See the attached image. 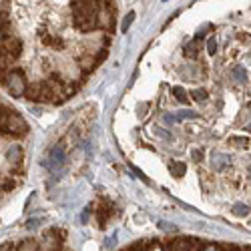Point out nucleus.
I'll use <instances>...</instances> for the list:
<instances>
[{
    "instance_id": "nucleus-1",
    "label": "nucleus",
    "mask_w": 251,
    "mask_h": 251,
    "mask_svg": "<svg viewBox=\"0 0 251 251\" xmlns=\"http://www.w3.org/2000/svg\"><path fill=\"white\" fill-rule=\"evenodd\" d=\"M97 2H73V18L75 26L82 32H91L97 28Z\"/></svg>"
},
{
    "instance_id": "nucleus-2",
    "label": "nucleus",
    "mask_w": 251,
    "mask_h": 251,
    "mask_svg": "<svg viewBox=\"0 0 251 251\" xmlns=\"http://www.w3.org/2000/svg\"><path fill=\"white\" fill-rule=\"evenodd\" d=\"M0 131L6 135H12V137H25L28 133V125L12 109L0 107Z\"/></svg>"
},
{
    "instance_id": "nucleus-3",
    "label": "nucleus",
    "mask_w": 251,
    "mask_h": 251,
    "mask_svg": "<svg viewBox=\"0 0 251 251\" xmlns=\"http://www.w3.org/2000/svg\"><path fill=\"white\" fill-rule=\"evenodd\" d=\"M4 87L8 89V93H10L12 97H23L25 91H26V87H28L25 73L20 71V69L10 71V73L6 75V78H4Z\"/></svg>"
},
{
    "instance_id": "nucleus-4",
    "label": "nucleus",
    "mask_w": 251,
    "mask_h": 251,
    "mask_svg": "<svg viewBox=\"0 0 251 251\" xmlns=\"http://www.w3.org/2000/svg\"><path fill=\"white\" fill-rule=\"evenodd\" d=\"M47 165H49L47 169L50 173H54V175H58L62 171V167H65V149H62V145H56V147L50 151Z\"/></svg>"
},
{
    "instance_id": "nucleus-5",
    "label": "nucleus",
    "mask_w": 251,
    "mask_h": 251,
    "mask_svg": "<svg viewBox=\"0 0 251 251\" xmlns=\"http://www.w3.org/2000/svg\"><path fill=\"white\" fill-rule=\"evenodd\" d=\"M45 239H47L49 251H60L62 243L67 239V231H62V229H50V231H45Z\"/></svg>"
},
{
    "instance_id": "nucleus-6",
    "label": "nucleus",
    "mask_w": 251,
    "mask_h": 251,
    "mask_svg": "<svg viewBox=\"0 0 251 251\" xmlns=\"http://www.w3.org/2000/svg\"><path fill=\"white\" fill-rule=\"evenodd\" d=\"M2 50L10 56V58H18L23 54V40L16 38V36H8L2 40Z\"/></svg>"
},
{
    "instance_id": "nucleus-7",
    "label": "nucleus",
    "mask_w": 251,
    "mask_h": 251,
    "mask_svg": "<svg viewBox=\"0 0 251 251\" xmlns=\"http://www.w3.org/2000/svg\"><path fill=\"white\" fill-rule=\"evenodd\" d=\"M52 99H54V87H52V82H40L38 102H49Z\"/></svg>"
},
{
    "instance_id": "nucleus-8",
    "label": "nucleus",
    "mask_w": 251,
    "mask_h": 251,
    "mask_svg": "<svg viewBox=\"0 0 251 251\" xmlns=\"http://www.w3.org/2000/svg\"><path fill=\"white\" fill-rule=\"evenodd\" d=\"M6 159H8V163L18 167L20 161H23V147H18V145H10L8 151H6Z\"/></svg>"
},
{
    "instance_id": "nucleus-9",
    "label": "nucleus",
    "mask_w": 251,
    "mask_h": 251,
    "mask_svg": "<svg viewBox=\"0 0 251 251\" xmlns=\"http://www.w3.org/2000/svg\"><path fill=\"white\" fill-rule=\"evenodd\" d=\"M16 251H40V247H38V241L36 239L26 237V239H23V241L16 245Z\"/></svg>"
},
{
    "instance_id": "nucleus-10",
    "label": "nucleus",
    "mask_w": 251,
    "mask_h": 251,
    "mask_svg": "<svg viewBox=\"0 0 251 251\" xmlns=\"http://www.w3.org/2000/svg\"><path fill=\"white\" fill-rule=\"evenodd\" d=\"M229 155H225V153H213L211 155V165L215 167V169H223V167H227L229 165Z\"/></svg>"
},
{
    "instance_id": "nucleus-11",
    "label": "nucleus",
    "mask_w": 251,
    "mask_h": 251,
    "mask_svg": "<svg viewBox=\"0 0 251 251\" xmlns=\"http://www.w3.org/2000/svg\"><path fill=\"white\" fill-rule=\"evenodd\" d=\"M97 217H99L100 227H104V223H107V219L111 217V205H109V203H102V205L97 209Z\"/></svg>"
},
{
    "instance_id": "nucleus-12",
    "label": "nucleus",
    "mask_w": 251,
    "mask_h": 251,
    "mask_svg": "<svg viewBox=\"0 0 251 251\" xmlns=\"http://www.w3.org/2000/svg\"><path fill=\"white\" fill-rule=\"evenodd\" d=\"M38 93H40V82H32V85L26 87L25 97H26L28 100H32V102H38Z\"/></svg>"
},
{
    "instance_id": "nucleus-13",
    "label": "nucleus",
    "mask_w": 251,
    "mask_h": 251,
    "mask_svg": "<svg viewBox=\"0 0 251 251\" xmlns=\"http://www.w3.org/2000/svg\"><path fill=\"white\" fill-rule=\"evenodd\" d=\"M169 171H171L173 177H183L185 171H187V167H185V163H181V161H171V163H169Z\"/></svg>"
},
{
    "instance_id": "nucleus-14",
    "label": "nucleus",
    "mask_w": 251,
    "mask_h": 251,
    "mask_svg": "<svg viewBox=\"0 0 251 251\" xmlns=\"http://www.w3.org/2000/svg\"><path fill=\"white\" fill-rule=\"evenodd\" d=\"M169 251H191V241L189 239H177L169 245Z\"/></svg>"
},
{
    "instance_id": "nucleus-15",
    "label": "nucleus",
    "mask_w": 251,
    "mask_h": 251,
    "mask_svg": "<svg viewBox=\"0 0 251 251\" xmlns=\"http://www.w3.org/2000/svg\"><path fill=\"white\" fill-rule=\"evenodd\" d=\"M16 187H18V181L12 179V177H8V179H4L2 183H0V189L2 191H12V189H16Z\"/></svg>"
},
{
    "instance_id": "nucleus-16",
    "label": "nucleus",
    "mask_w": 251,
    "mask_h": 251,
    "mask_svg": "<svg viewBox=\"0 0 251 251\" xmlns=\"http://www.w3.org/2000/svg\"><path fill=\"white\" fill-rule=\"evenodd\" d=\"M249 213V207L245 205V203H237V205H233V215H239V217H245Z\"/></svg>"
},
{
    "instance_id": "nucleus-17",
    "label": "nucleus",
    "mask_w": 251,
    "mask_h": 251,
    "mask_svg": "<svg viewBox=\"0 0 251 251\" xmlns=\"http://www.w3.org/2000/svg\"><path fill=\"white\" fill-rule=\"evenodd\" d=\"M233 78H235L237 82H245V80H247L245 69H243V67H235V69H233Z\"/></svg>"
},
{
    "instance_id": "nucleus-18",
    "label": "nucleus",
    "mask_w": 251,
    "mask_h": 251,
    "mask_svg": "<svg viewBox=\"0 0 251 251\" xmlns=\"http://www.w3.org/2000/svg\"><path fill=\"white\" fill-rule=\"evenodd\" d=\"M173 95H175V99H177L179 102L187 104V93H185L183 87H173Z\"/></svg>"
},
{
    "instance_id": "nucleus-19",
    "label": "nucleus",
    "mask_w": 251,
    "mask_h": 251,
    "mask_svg": "<svg viewBox=\"0 0 251 251\" xmlns=\"http://www.w3.org/2000/svg\"><path fill=\"white\" fill-rule=\"evenodd\" d=\"M45 45H49L52 49H62V40L58 36H47L45 38Z\"/></svg>"
},
{
    "instance_id": "nucleus-20",
    "label": "nucleus",
    "mask_w": 251,
    "mask_h": 251,
    "mask_svg": "<svg viewBox=\"0 0 251 251\" xmlns=\"http://www.w3.org/2000/svg\"><path fill=\"white\" fill-rule=\"evenodd\" d=\"M195 117H197V113H193V111H179V113L173 115V119H177V121H183V119H195Z\"/></svg>"
},
{
    "instance_id": "nucleus-21",
    "label": "nucleus",
    "mask_w": 251,
    "mask_h": 251,
    "mask_svg": "<svg viewBox=\"0 0 251 251\" xmlns=\"http://www.w3.org/2000/svg\"><path fill=\"white\" fill-rule=\"evenodd\" d=\"M191 97H193V100H205L209 95H207V91L205 89H193V93H191Z\"/></svg>"
},
{
    "instance_id": "nucleus-22",
    "label": "nucleus",
    "mask_w": 251,
    "mask_h": 251,
    "mask_svg": "<svg viewBox=\"0 0 251 251\" xmlns=\"http://www.w3.org/2000/svg\"><path fill=\"white\" fill-rule=\"evenodd\" d=\"M229 145H231V147H247V139L245 137H233V139H229Z\"/></svg>"
},
{
    "instance_id": "nucleus-23",
    "label": "nucleus",
    "mask_w": 251,
    "mask_h": 251,
    "mask_svg": "<svg viewBox=\"0 0 251 251\" xmlns=\"http://www.w3.org/2000/svg\"><path fill=\"white\" fill-rule=\"evenodd\" d=\"M133 20H135V12H129L127 16H125V20H123V32L129 30V26L133 25Z\"/></svg>"
},
{
    "instance_id": "nucleus-24",
    "label": "nucleus",
    "mask_w": 251,
    "mask_h": 251,
    "mask_svg": "<svg viewBox=\"0 0 251 251\" xmlns=\"http://www.w3.org/2000/svg\"><path fill=\"white\" fill-rule=\"evenodd\" d=\"M215 50H217V40L213 36H209V40H207V52L209 54H215Z\"/></svg>"
},
{
    "instance_id": "nucleus-25",
    "label": "nucleus",
    "mask_w": 251,
    "mask_h": 251,
    "mask_svg": "<svg viewBox=\"0 0 251 251\" xmlns=\"http://www.w3.org/2000/svg\"><path fill=\"white\" fill-rule=\"evenodd\" d=\"M197 54V45L195 43H189L185 47V56H195Z\"/></svg>"
},
{
    "instance_id": "nucleus-26",
    "label": "nucleus",
    "mask_w": 251,
    "mask_h": 251,
    "mask_svg": "<svg viewBox=\"0 0 251 251\" xmlns=\"http://www.w3.org/2000/svg\"><path fill=\"white\" fill-rule=\"evenodd\" d=\"M40 223H43V221H40V219H30V221L26 223V229H34V227H38Z\"/></svg>"
},
{
    "instance_id": "nucleus-27",
    "label": "nucleus",
    "mask_w": 251,
    "mask_h": 251,
    "mask_svg": "<svg viewBox=\"0 0 251 251\" xmlns=\"http://www.w3.org/2000/svg\"><path fill=\"white\" fill-rule=\"evenodd\" d=\"M191 157H193V161H201V159H203V153H201V151H193Z\"/></svg>"
},
{
    "instance_id": "nucleus-28",
    "label": "nucleus",
    "mask_w": 251,
    "mask_h": 251,
    "mask_svg": "<svg viewBox=\"0 0 251 251\" xmlns=\"http://www.w3.org/2000/svg\"><path fill=\"white\" fill-rule=\"evenodd\" d=\"M201 251H221V249H219L217 245H205Z\"/></svg>"
},
{
    "instance_id": "nucleus-29",
    "label": "nucleus",
    "mask_w": 251,
    "mask_h": 251,
    "mask_svg": "<svg viewBox=\"0 0 251 251\" xmlns=\"http://www.w3.org/2000/svg\"><path fill=\"white\" fill-rule=\"evenodd\" d=\"M0 251H14V247L6 243V245H0Z\"/></svg>"
},
{
    "instance_id": "nucleus-30",
    "label": "nucleus",
    "mask_w": 251,
    "mask_h": 251,
    "mask_svg": "<svg viewBox=\"0 0 251 251\" xmlns=\"http://www.w3.org/2000/svg\"><path fill=\"white\" fill-rule=\"evenodd\" d=\"M149 251H161V247H155V249H149Z\"/></svg>"
},
{
    "instance_id": "nucleus-31",
    "label": "nucleus",
    "mask_w": 251,
    "mask_h": 251,
    "mask_svg": "<svg viewBox=\"0 0 251 251\" xmlns=\"http://www.w3.org/2000/svg\"><path fill=\"white\" fill-rule=\"evenodd\" d=\"M249 179H251V167H249Z\"/></svg>"
},
{
    "instance_id": "nucleus-32",
    "label": "nucleus",
    "mask_w": 251,
    "mask_h": 251,
    "mask_svg": "<svg viewBox=\"0 0 251 251\" xmlns=\"http://www.w3.org/2000/svg\"><path fill=\"white\" fill-rule=\"evenodd\" d=\"M247 131H251V125H249V127H247Z\"/></svg>"
},
{
    "instance_id": "nucleus-33",
    "label": "nucleus",
    "mask_w": 251,
    "mask_h": 251,
    "mask_svg": "<svg viewBox=\"0 0 251 251\" xmlns=\"http://www.w3.org/2000/svg\"><path fill=\"white\" fill-rule=\"evenodd\" d=\"M0 40H2V32H0Z\"/></svg>"
}]
</instances>
